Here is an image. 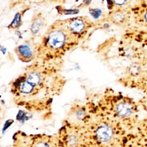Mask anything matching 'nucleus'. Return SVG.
I'll return each instance as SVG.
<instances>
[{
  "instance_id": "2eb2a0df",
  "label": "nucleus",
  "mask_w": 147,
  "mask_h": 147,
  "mask_svg": "<svg viewBox=\"0 0 147 147\" xmlns=\"http://www.w3.org/2000/svg\"><path fill=\"white\" fill-rule=\"evenodd\" d=\"M34 147H49L48 144H47L45 142H40L37 143V144L35 145Z\"/></svg>"
},
{
  "instance_id": "f8f14e48",
  "label": "nucleus",
  "mask_w": 147,
  "mask_h": 147,
  "mask_svg": "<svg viewBox=\"0 0 147 147\" xmlns=\"http://www.w3.org/2000/svg\"><path fill=\"white\" fill-rule=\"evenodd\" d=\"M20 20V15L19 14H17L15 17V18L13 20V22L11 23V25L13 26V27H16L18 26V22Z\"/></svg>"
},
{
  "instance_id": "7ed1b4c3",
  "label": "nucleus",
  "mask_w": 147,
  "mask_h": 147,
  "mask_svg": "<svg viewBox=\"0 0 147 147\" xmlns=\"http://www.w3.org/2000/svg\"><path fill=\"white\" fill-rule=\"evenodd\" d=\"M116 111L119 116L126 117L132 113V106L129 103L121 102L117 106Z\"/></svg>"
},
{
  "instance_id": "0eeeda50",
  "label": "nucleus",
  "mask_w": 147,
  "mask_h": 147,
  "mask_svg": "<svg viewBox=\"0 0 147 147\" xmlns=\"http://www.w3.org/2000/svg\"><path fill=\"white\" fill-rule=\"evenodd\" d=\"M20 90L24 94H29L30 93L33 88V86L30 83L28 82L27 81L21 83L20 87Z\"/></svg>"
},
{
  "instance_id": "9d476101",
  "label": "nucleus",
  "mask_w": 147,
  "mask_h": 147,
  "mask_svg": "<svg viewBox=\"0 0 147 147\" xmlns=\"http://www.w3.org/2000/svg\"><path fill=\"white\" fill-rule=\"evenodd\" d=\"M41 21L40 20L36 21L32 25V32L33 33H37L41 28Z\"/></svg>"
},
{
  "instance_id": "dca6fc26",
  "label": "nucleus",
  "mask_w": 147,
  "mask_h": 147,
  "mask_svg": "<svg viewBox=\"0 0 147 147\" xmlns=\"http://www.w3.org/2000/svg\"><path fill=\"white\" fill-rule=\"evenodd\" d=\"M126 2L125 1H114V3H115L117 5H123Z\"/></svg>"
},
{
  "instance_id": "ddd939ff",
  "label": "nucleus",
  "mask_w": 147,
  "mask_h": 147,
  "mask_svg": "<svg viewBox=\"0 0 147 147\" xmlns=\"http://www.w3.org/2000/svg\"><path fill=\"white\" fill-rule=\"evenodd\" d=\"M91 15H92V16L95 18H98L101 13V11L99 9H92L91 10Z\"/></svg>"
},
{
  "instance_id": "4468645a",
  "label": "nucleus",
  "mask_w": 147,
  "mask_h": 147,
  "mask_svg": "<svg viewBox=\"0 0 147 147\" xmlns=\"http://www.w3.org/2000/svg\"><path fill=\"white\" fill-rule=\"evenodd\" d=\"M125 54L127 57H131L133 55V51L130 48H127L125 51Z\"/></svg>"
},
{
  "instance_id": "f03ea898",
  "label": "nucleus",
  "mask_w": 147,
  "mask_h": 147,
  "mask_svg": "<svg viewBox=\"0 0 147 147\" xmlns=\"http://www.w3.org/2000/svg\"><path fill=\"white\" fill-rule=\"evenodd\" d=\"M113 135V130L107 125L99 126L96 131V136L98 140L102 142H106L110 141Z\"/></svg>"
},
{
  "instance_id": "6e6552de",
  "label": "nucleus",
  "mask_w": 147,
  "mask_h": 147,
  "mask_svg": "<svg viewBox=\"0 0 147 147\" xmlns=\"http://www.w3.org/2000/svg\"><path fill=\"white\" fill-rule=\"evenodd\" d=\"M112 18L114 22L117 23H122L125 19V16L123 13L118 11L113 14Z\"/></svg>"
},
{
  "instance_id": "1a4fd4ad",
  "label": "nucleus",
  "mask_w": 147,
  "mask_h": 147,
  "mask_svg": "<svg viewBox=\"0 0 147 147\" xmlns=\"http://www.w3.org/2000/svg\"><path fill=\"white\" fill-rule=\"evenodd\" d=\"M141 70V66L138 64H137V63L133 64L129 68V72H130V74H131L133 75H137L139 74Z\"/></svg>"
},
{
  "instance_id": "f257e3e1",
  "label": "nucleus",
  "mask_w": 147,
  "mask_h": 147,
  "mask_svg": "<svg viewBox=\"0 0 147 147\" xmlns=\"http://www.w3.org/2000/svg\"><path fill=\"white\" fill-rule=\"evenodd\" d=\"M65 37L63 32L60 30L52 31L48 37V44L54 49L61 48L65 43Z\"/></svg>"
},
{
  "instance_id": "9b49d317",
  "label": "nucleus",
  "mask_w": 147,
  "mask_h": 147,
  "mask_svg": "<svg viewBox=\"0 0 147 147\" xmlns=\"http://www.w3.org/2000/svg\"><path fill=\"white\" fill-rule=\"evenodd\" d=\"M78 138L75 135L69 136L67 139V144L71 146H73L75 145L78 143Z\"/></svg>"
},
{
  "instance_id": "20e7f679",
  "label": "nucleus",
  "mask_w": 147,
  "mask_h": 147,
  "mask_svg": "<svg viewBox=\"0 0 147 147\" xmlns=\"http://www.w3.org/2000/svg\"><path fill=\"white\" fill-rule=\"evenodd\" d=\"M85 25L82 20L75 18L69 24V28L75 33H80L84 29Z\"/></svg>"
},
{
  "instance_id": "39448f33",
  "label": "nucleus",
  "mask_w": 147,
  "mask_h": 147,
  "mask_svg": "<svg viewBox=\"0 0 147 147\" xmlns=\"http://www.w3.org/2000/svg\"><path fill=\"white\" fill-rule=\"evenodd\" d=\"M19 54L25 59H29L32 56V52L30 48L27 45H21L18 47Z\"/></svg>"
},
{
  "instance_id": "f3484780",
  "label": "nucleus",
  "mask_w": 147,
  "mask_h": 147,
  "mask_svg": "<svg viewBox=\"0 0 147 147\" xmlns=\"http://www.w3.org/2000/svg\"><path fill=\"white\" fill-rule=\"evenodd\" d=\"M145 19H146V21H147V12H146V14H145Z\"/></svg>"
},
{
  "instance_id": "423d86ee",
  "label": "nucleus",
  "mask_w": 147,
  "mask_h": 147,
  "mask_svg": "<svg viewBox=\"0 0 147 147\" xmlns=\"http://www.w3.org/2000/svg\"><path fill=\"white\" fill-rule=\"evenodd\" d=\"M41 80L40 76L36 72H32L29 74L26 78V81L30 83L32 85L36 86L39 84Z\"/></svg>"
}]
</instances>
